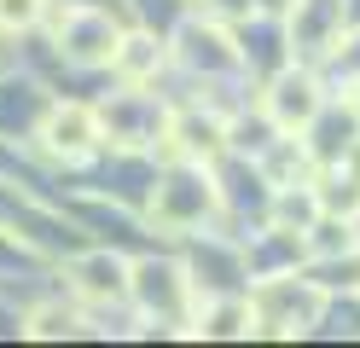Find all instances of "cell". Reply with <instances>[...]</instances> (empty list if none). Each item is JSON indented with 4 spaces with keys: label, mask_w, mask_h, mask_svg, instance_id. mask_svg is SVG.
Masks as SVG:
<instances>
[{
    "label": "cell",
    "mask_w": 360,
    "mask_h": 348,
    "mask_svg": "<svg viewBox=\"0 0 360 348\" xmlns=\"http://www.w3.org/2000/svg\"><path fill=\"white\" fill-rule=\"evenodd\" d=\"M70 278H76V290H82V296H94V302H110V296H122V290H128V278H122V262H117V255H87V262L70 267Z\"/></svg>",
    "instance_id": "4"
},
{
    "label": "cell",
    "mask_w": 360,
    "mask_h": 348,
    "mask_svg": "<svg viewBox=\"0 0 360 348\" xmlns=\"http://www.w3.org/2000/svg\"><path fill=\"white\" fill-rule=\"evenodd\" d=\"M274 122L279 128H302V122H314V110H320V93H314V82L308 76H297V70H290V76H279L274 82Z\"/></svg>",
    "instance_id": "3"
},
{
    "label": "cell",
    "mask_w": 360,
    "mask_h": 348,
    "mask_svg": "<svg viewBox=\"0 0 360 348\" xmlns=\"http://www.w3.org/2000/svg\"><path fill=\"white\" fill-rule=\"evenodd\" d=\"M110 64H117V76H122V82H146L151 70L163 64V53H157V41H151V35H128V41H117Z\"/></svg>",
    "instance_id": "5"
},
{
    "label": "cell",
    "mask_w": 360,
    "mask_h": 348,
    "mask_svg": "<svg viewBox=\"0 0 360 348\" xmlns=\"http://www.w3.org/2000/svg\"><path fill=\"white\" fill-rule=\"evenodd\" d=\"M47 12V0H0V30H30Z\"/></svg>",
    "instance_id": "6"
},
{
    "label": "cell",
    "mask_w": 360,
    "mask_h": 348,
    "mask_svg": "<svg viewBox=\"0 0 360 348\" xmlns=\"http://www.w3.org/2000/svg\"><path fill=\"white\" fill-rule=\"evenodd\" d=\"M53 23H58V30H76V35H58V41L70 46V58H82V64H105L110 53H117V30H110V18L87 12V6H58Z\"/></svg>",
    "instance_id": "1"
},
{
    "label": "cell",
    "mask_w": 360,
    "mask_h": 348,
    "mask_svg": "<svg viewBox=\"0 0 360 348\" xmlns=\"http://www.w3.org/2000/svg\"><path fill=\"white\" fill-rule=\"evenodd\" d=\"M279 215H285V221H314V198H290V192H285V198H279Z\"/></svg>",
    "instance_id": "8"
},
{
    "label": "cell",
    "mask_w": 360,
    "mask_h": 348,
    "mask_svg": "<svg viewBox=\"0 0 360 348\" xmlns=\"http://www.w3.org/2000/svg\"><path fill=\"white\" fill-rule=\"evenodd\" d=\"M70 325H76V319L64 314V308H41V314L30 319V331H35V337H58V331H70Z\"/></svg>",
    "instance_id": "7"
},
{
    "label": "cell",
    "mask_w": 360,
    "mask_h": 348,
    "mask_svg": "<svg viewBox=\"0 0 360 348\" xmlns=\"http://www.w3.org/2000/svg\"><path fill=\"white\" fill-rule=\"evenodd\" d=\"M41 139H47L58 157H87V151H94V139H99V116L87 110V105H58L47 116V128H41Z\"/></svg>",
    "instance_id": "2"
}]
</instances>
